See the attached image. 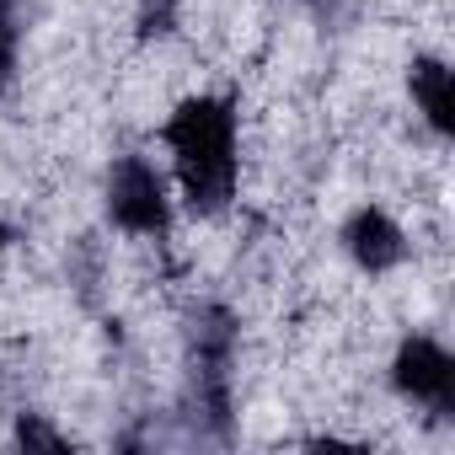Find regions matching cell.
<instances>
[{
    "instance_id": "6da1fadb",
    "label": "cell",
    "mask_w": 455,
    "mask_h": 455,
    "mask_svg": "<svg viewBox=\"0 0 455 455\" xmlns=\"http://www.w3.org/2000/svg\"><path fill=\"white\" fill-rule=\"evenodd\" d=\"M161 140L172 145V161H177V177H182V193L198 214H214L225 209L236 188V113L231 102L220 97H193L182 102Z\"/></svg>"
},
{
    "instance_id": "7a4b0ae2",
    "label": "cell",
    "mask_w": 455,
    "mask_h": 455,
    "mask_svg": "<svg viewBox=\"0 0 455 455\" xmlns=\"http://www.w3.org/2000/svg\"><path fill=\"white\" fill-rule=\"evenodd\" d=\"M108 214L134 236H161L172 225L166 188H161V177H156V166L145 156L113 161V172H108Z\"/></svg>"
},
{
    "instance_id": "3957f363",
    "label": "cell",
    "mask_w": 455,
    "mask_h": 455,
    "mask_svg": "<svg viewBox=\"0 0 455 455\" xmlns=\"http://www.w3.org/2000/svg\"><path fill=\"white\" fill-rule=\"evenodd\" d=\"M396 386H402L412 402H423V407H434V412H450V407H455V359H450L439 343L412 338V343H402V354H396Z\"/></svg>"
},
{
    "instance_id": "277c9868",
    "label": "cell",
    "mask_w": 455,
    "mask_h": 455,
    "mask_svg": "<svg viewBox=\"0 0 455 455\" xmlns=\"http://www.w3.org/2000/svg\"><path fill=\"white\" fill-rule=\"evenodd\" d=\"M343 242H348V252H354V263L359 268H370V274H386V268H396L402 263V231L380 214V209H359L354 220H348V231H343Z\"/></svg>"
},
{
    "instance_id": "5b68a950",
    "label": "cell",
    "mask_w": 455,
    "mask_h": 455,
    "mask_svg": "<svg viewBox=\"0 0 455 455\" xmlns=\"http://www.w3.org/2000/svg\"><path fill=\"white\" fill-rule=\"evenodd\" d=\"M412 102L423 108V118H428L439 134L455 129V92H450V70H444L439 60H418V65H412Z\"/></svg>"
},
{
    "instance_id": "8992f818",
    "label": "cell",
    "mask_w": 455,
    "mask_h": 455,
    "mask_svg": "<svg viewBox=\"0 0 455 455\" xmlns=\"http://www.w3.org/2000/svg\"><path fill=\"white\" fill-rule=\"evenodd\" d=\"M17 76V22H12V6L0 0V92L12 86Z\"/></svg>"
},
{
    "instance_id": "52a82bcc",
    "label": "cell",
    "mask_w": 455,
    "mask_h": 455,
    "mask_svg": "<svg viewBox=\"0 0 455 455\" xmlns=\"http://www.w3.org/2000/svg\"><path fill=\"white\" fill-rule=\"evenodd\" d=\"M17 439H22L28 450H65V434H54V428L38 423V418H22V423H17Z\"/></svg>"
},
{
    "instance_id": "ba28073f",
    "label": "cell",
    "mask_w": 455,
    "mask_h": 455,
    "mask_svg": "<svg viewBox=\"0 0 455 455\" xmlns=\"http://www.w3.org/2000/svg\"><path fill=\"white\" fill-rule=\"evenodd\" d=\"M0 252H6V231H0Z\"/></svg>"
}]
</instances>
